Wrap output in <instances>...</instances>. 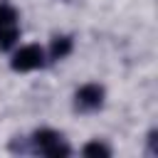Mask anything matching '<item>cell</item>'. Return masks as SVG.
Returning <instances> with one entry per match:
<instances>
[{
  "mask_svg": "<svg viewBox=\"0 0 158 158\" xmlns=\"http://www.w3.org/2000/svg\"><path fill=\"white\" fill-rule=\"evenodd\" d=\"M42 62H44L42 47H37V44H25V47H20V52L15 54L12 69H17V72H30V69L42 67Z\"/></svg>",
  "mask_w": 158,
  "mask_h": 158,
  "instance_id": "1",
  "label": "cell"
},
{
  "mask_svg": "<svg viewBox=\"0 0 158 158\" xmlns=\"http://www.w3.org/2000/svg\"><path fill=\"white\" fill-rule=\"evenodd\" d=\"M101 96H104V91H101V86H96V84H86V86H81V89L77 91V101H79L81 106H86V109L99 106V104H101Z\"/></svg>",
  "mask_w": 158,
  "mask_h": 158,
  "instance_id": "2",
  "label": "cell"
},
{
  "mask_svg": "<svg viewBox=\"0 0 158 158\" xmlns=\"http://www.w3.org/2000/svg\"><path fill=\"white\" fill-rule=\"evenodd\" d=\"M15 40H17V30H15V25H5V27H0V47H2V49L12 47Z\"/></svg>",
  "mask_w": 158,
  "mask_h": 158,
  "instance_id": "3",
  "label": "cell"
},
{
  "mask_svg": "<svg viewBox=\"0 0 158 158\" xmlns=\"http://www.w3.org/2000/svg\"><path fill=\"white\" fill-rule=\"evenodd\" d=\"M69 49H72V42H69L67 37H62V40L57 37V40H54V44H52V54H54L57 59H59V57H64Z\"/></svg>",
  "mask_w": 158,
  "mask_h": 158,
  "instance_id": "4",
  "label": "cell"
},
{
  "mask_svg": "<svg viewBox=\"0 0 158 158\" xmlns=\"http://www.w3.org/2000/svg\"><path fill=\"white\" fill-rule=\"evenodd\" d=\"M5 25H15V10L7 5H0V27Z\"/></svg>",
  "mask_w": 158,
  "mask_h": 158,
  "instance_id": "5",
  "label": "cell"
},
{
  "mask_svg": "<svg viewBox=\"0 0 158 158\" xmlns=\"http://www.w3.org/2000/svg\"><path fill=\"white\" fill-rule=\"evenodd\" d=\"M84 153H86V156H109V148L101 146V143H89V146L84 148Z\"/></svg>",
  "mask_w": 158,
  "mask_h": 158,
  "instance_id": "6",
  "label": "cell"
}]
</instances>
